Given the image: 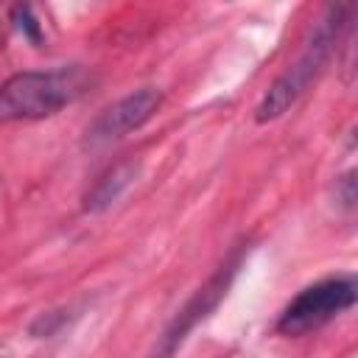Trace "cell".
<instances>
[{"label": "cell", "mask_w": 358, "mask_h": 358, "mask_svg": "<svg viewBox=\"0 0 358 358\" xmlns=\"http://www.w3.org/2000/svg\"><path fill=\"white\" fill-rule=\"evenodd\" d=\"M90 84L92 76L78 64L14 73L0 84V123L45 120L78 101Z\"/></svg>", "instance_id": "6da1fadb"}, {"label": "cell", "mask_w": 358, "mask_h": 358, "mask_svg": "<svg viewBox=\"0 0 358 358\" xmlns=\"http://www.w3.org/2000/svg\"><path fill=\"white\" fill-rule=\"evenodd\" d=\"M347 14H350V6H333V8L324 11V17L310 31V36H308L302 53L296 56V62L288 64V70L277 76V81L266 90V95L255 106V120L257 123L280 120L308 92V87L324 70V64L333 53V45L338 42L341 28L347 25Z\"/></svg>", "instance_id": "7a4b0ae2"}, {"label": "cell", "mask_w": 358, "mask_h": 358, "mask_svg": "<svg viewBox=\"0 0 358 358\" xmlns=\"http://www.w3.org/2000/svg\"><path fill=\"white\" fill-rule=\"evenodd\" d=\"M358 282L352 274H336L324 277L308 288H302L280 313L277 333L282 336H305L310 330H319L322 324L333 322L344 310L355 305Z\"/></svg>", "instance_id": "3957f363"}, {"label": "cell", "mask_w": 358, "mask_h": 358, "mask_svg": "<svg viewBox=\"0 0 358 358\" xmlns=\"http://www.w3.org/2000/svg\"><path fill=\"white\" fill-rule=\"evenodd\" d=\"M243 255H246V249L241 246V249H235L213 274H210V280L201 285V288H196V294L182 305V310L171 319V324L165 327V333L157 338V344H154V350L148 352V358H173L176 355V350L185 344V338L190 336V330L199 324V322H204L215 308H218V302L227 296V291H229V285H232V280H235V274H238V268H241V263H243Z\"/></svg>", "instance_id": "277c9868"}, {"label": "cell", "mask_w": 358, "mask_h": 358, "mask_svg": "<svg viewBox=\"0 0 358 358\" xmlns=\"http://www.w3.org/2000/svg\"><path fill=\"white\" fill-rule=\"evenodd\" d=\"M159 103H162V95L154 87H143V90L123 95L120 101H115L103 112H98V117L84 131V143L90 148H101V145H109V143L126 137L129 131H134L145 120H151L154 112L159 109Z\"/></svg>", "instance_id": "5b68a950"}, {"label": "cell", "mask_w": 358, "mask_h": 358, "mask_svg": "<svg viewBox=\"0 0 358 358\" xmlns=\"http://www.w3.org/2000/svg\"><path fill=\"white\" fill-rule=\"evenodd\" d=\"M137 176V162L126 159V162H117L112 165L84 196V213H101L106 210L109 204H115L120 199V193L131 185V179Z\"/></svg>", "instance_id": "8992f818"}, {"label": "cell", "mask_w": 358, "mask_h": 358, "mask_svg": "<svg viewBox=\"0 0 358 358\" xmlns=\"http://www.w3.org/2000/svg\"><path fill=\"white\" fill-rule=\"evenodd\" d=\"M11 20H14V25H17L31 42H39V39H42L39 22L34 20V11H31L28 6H14V8H11Z\"/></svg>", "instance_id": "52a82bcc"}]
</instances>
